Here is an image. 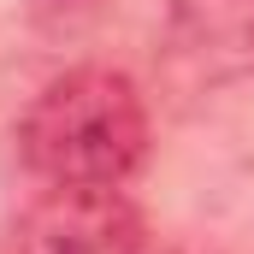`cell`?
<instances>
[{"label":"cell","mask_w":254,"mask_h":254,"mask_svg":"<svg viewBox=\"0 0 254 254\" xmlns=\"http://www.w3.org/2000/svg\"><path fill=\"white\" fill-rule=\"evenodd\" d=\"M18 154L48 190H125L148 160V107L125 71L77 65L18 119Z\"/></svg>","instance_id":"obj_1"},{"label":"cell","mask_w":254,"mask_h":254,"mask_svg":"<svg viewBox=\"0 0 254 254\" xmlns=\"http://www.w3.org/2000/svg\"><path fill=\"white\" fill-rule=\"evenodd\" d=\"M18 254H142V219L119 190H48L18 225Z\"/></svg>","instance_id":"obj_2"},{"label":"cell","mask_w":254,"mask_h":254,"mask_svg":"<svg viewBox=\"0 0 254 254\" xmlns=\"http://www.w3.org/2000/svg\"><path fill=\"white\" fill-rule=\"evenodd\" d=\"M166 60L190 83L254 77V0H172Z\"/></svg>","instance_id":"obj_3"},{"label":"cell","mask_w":254,"mask_h":254,"mask_svg":"<svg viewBox=\"0 0 254 254\" xmlns=\"http://www.w3.org/2000/svg\"><path fill=\"white\" fill-rule=\"evenodd\" d=\"M48 6H65V0H48Z\"/></svg>","instance_id":"obj_4"}]
</instances>
